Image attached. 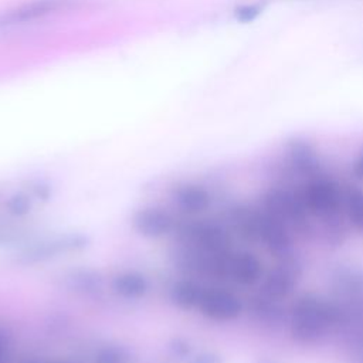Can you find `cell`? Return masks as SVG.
Here are the masks:
<instances>
[{
  "instance_id": "44dd1931",
  "label": "cell",
  "mask_w": 363,
  "mask_h": 363,
  "mask_svg": "<svg viewBox=\"0 0 363 363\" xmlns=\"http://www.w3.org/2000/svg\"><path fill=\"white\" fill-rule=\"evenodd\" d=\"M191 363H223L221 357L214 352H204L199 354Z\"/></svg>"
},
{
  "instance_id": "5b68a950",
  "label": "cell",
  "mask_w": 363,
  "mask_h": 363,
  "mask_svg": "<svg viewBox=\"0 0 363 363\" xmlns=\"http://www.w3.org/2000/svg\"><path fill=\"white\" fill-rule=\"evenodd\" d=\"M196 311L210 320L228 322L242 313L244 303L241 298L227 286L204 285Z\"/></svg>"
},
{
  "instance_id": "d6986e66",
  "label": "cell",
  "mask_w": 363,
  "mask_h": 363,
  "mask_svg": "<svg viewBox=\"0 0 363 363\" xmlns=\"http://www.w3.org/2000/svg\"><path fill=\"white\" fill-rule=\"evenodd\" d=\"M23 235H24V233H21V230H18L17 227H14L11 224L0 223V245L17 242L23 238Z\"/></svg>"
},
{
  "instance_id": "ffe728a7",
  "label": "cell",
  "mask_w": 363,
  "mask_h": 363,
  "mask_svg": "<svg viewBox=\"0 0 363 363\" xmlns=\"http://www.w3.org/2000/svg\"><path fill=\"white\" fill-rule=\"evenodd\" d=\"M11 337L0 329V363H7L11 354Z\"/></svg>"
},
{
  "instance_id": "ba28073f",
  "label": "cell",
  "mask_w": 363,
  "mask_h": 363,
  "mask_svg": "<svg viewBox=\"0 0 363 363\" xmlns=\"http://www.w3.org/2000/svg\"><path fill=\"white\" fill-rule=\"evenodd\" d=\"M299 275L301 269L296 262L291 261L288 255L282 257V259L262 277L261 294L268 298L282 301L294 291Z\"/></svg>"
},
{
  "instance_id": "4fadbf2b",
  "label": "cell",
  "mask_w": 363,
  "mask_h": 363,
  "mask_svg": "<svg viewBox=\"0 0 363 363\" xmlns=\"http://www.w3.org/2000/svg\"><path fill=\"white\" fill-rule=\"evenodd\" d=\"M279 302L281 301H277L259 294L258 296H254L251 299L250 312L257 322L272 326V325L281 323L282 319L285 318L284 309Z\"/></svg>"
},
{
  "instance_id": "9c48e42d",
  "label": "cell",
  "mask_w": 363,
  "mask_h": 363,
  "mask_svg": "<svg viewBox=\"0 0 363 363\" xmlns=\"http://www.w3.org/2000/svg\"><path fill=\"white\" fill-rule=\"evenodd\" d=\"M133 230L145 238H163L173 231L176 233L177 223L173 216L160 207H145L135 213L132 220Z\"/></svg>"
},
{
  "instance_id": "8fae6325",
  "label": "cell",
  "mask_w": 363,
  "mask_h": 363,
  "mask_svg": "<svg viewBox=\"0 0 363 363\" xmlns=\"http://www.w3.org/2000/svg\"><path fill=\"white\" fill-rule=\"evenodd\" d=\"M112 291L125 301H138L149 292V281L140 272L126 271L113 278Z\"/></svg>"
},
{
  "instance_id": "cb8c5ba5",
  "label": "cell",
  "mask_w": 363,
  "mask_h": 363,
  "mask_svg": "<svg viewBox=\"0 0 363 363\" xmlns=\"http://www.w3.org/2000/svg\"><path fill=\"white\" fill-rule=\"evenodd\" d=\"M259 363H277V362H274V360H268V359H265V360H262V362H259Z\"/></svg>"
},
{
  "instance_id": "7402d4cb",
  "label": "cell",
  "mask_w": 363,
  "mask_h": 363,
  "mask_svg": "<svg viewBox=\"0 0 363 363\" xmlns=\"http://www.w3.org/2000/svg\"><path fill=\"white\" fill-rule=\"evenodd\" d=\"M354 173H356L357 177L363 179V155L357 159V162L354 164Z\"/></svg>"
},
{
  "instance_id": "277c9868",
  "label": "cell",
  "mask_w": 363,
  "mask_h": 363,
  "mask_svg": "<svg viewBox=\"0 0 363 363\" xmlns=\"http://www.w3.org/2000/svg\"><path fill=\"white\" fill-rule=\"evenodd\" d=\"M84 0H30L0 13V30L24 26L68 10L79 9Z\"/></svg>"
},
{
  "instance_id": "30bf717a",
  "label": "cell",
  "mask_w": 363,
  "mask_h": 363,
  "mask_svg": "<svg viewBox=\"0 0 363 363\" xmlns=\"http://www.w3.org/2000/svg\"><path fill=\"white\" fill-rule=\"evenodd\" d=\"M173 201L184 216L197 217L210 207L211 197L206 187L194 183H186L176 187Z\"/></svg>"
},
{
  "instance_id": "52a82bcc",
  "label": "cell",
  "mask_w": 363,
  "mask_h": 363,
  "mask_svg": "<svg viewBox=\"0 0 363 363\" xmlns=\"http://www.w3.org/2000/svg\"><path fill=\"white\" fill-rule=\"evenodd\" d=\"M88 240L82 234H64L37 241L21 252V257L28 262H43L58 258L64 254L77 252L86 247Z\"/></svg>"
},
{
  "instance_id": "9a60e30c",
  "label": "cell",
  "mask_w": 363,
  "mask_h": 363,
  "mask_svg": "<svg viewBox=\"0 0 363 363\" xmlns=\"http://www.w3.org/2000/svg\"><path fill=\"white\" fill-rule=\"evenodd\" d=\"M343 211L356 230H363V190L352 186L345 190Z\"/></svg>"
},
{
  "instance_id": "7c38bea8",
  "label": "cell",
  "mask_w": 363,
  "mask_h": 363,
  "mask_svg": "<svg viewBox=\"0 0 363 363\" xmlns=\"http://www.w3.org/2000/svg\"><path fill=\"white\" fill-rule=\"evenodd\" d=\"M203 286L204 284L197 281L194 277L182 278L172 285L170 299L176 308L182 311H196Z\"/></svg>"
},
{
  "instance_id": "5bb4252c",
  "label": "cell",
  "mask_w": 363,
  "mask_h": 363,
  "mask_svg": "<svg viewBox=\"0 0 363 363\" xmlns=\"http://www.w3.org/2000/svg\"><path fill=\"white\" fill-rule=\"evenodd\" d=\"M289 160L298 172L306 174H313L319 167L313 149L303 142H294L289 146Z\"/></svg>"
},
{
  "instance_id": "6da1fadb",
  "label": "cell",
  "mask_w": 363,
  "mask_h": 363,
  "mask_svg": "<svg viewBox=\"0 0 363 363\" xmlns=\"http://www.w3.org/2000/svg\"><path fill=\"white\" fill-rule=\"evenodd\" d=\"M340 318L335 303L316 294H305L291 308L289 333L301 345H313L323 340L339 325Z\"/></svg>"
},
{
  "instance_id": "e0dca14e",
  "label": "cell",
  "mask_w": 363,
  "mask_h": 363,
  "mask_svg": "<svg viewBox=\"0 0 363 363\" xmlns=\"http://www.w3.org/2000/svg\"><path fill=\"white\" fill-rule=\"evenodd\" d=\"M33 206H34L33 199L24 191L14 193L6 200L7 214H10L11 217H16V218H21V217L30 214L33 210Z\"/></svg>"
},
{
  "instance_id": "3957f363",
  "label": "cell",
  "mask_w": 363,
  "mask_h": 363,
  "mask_svg": "<svg viewBox=\"0 0 363 363\" xmlns=\"http://www.w3.org/2000/svg\"><path fill=\"white\" fill-rule=\"evenodd\" d=\"M301 197L308 213L322 220H332L343 210L345 191L335 180L325 176L311 179L305 184Z\"/></svg>"
},
{
  "instance_id": "ac0fdd59",
  "label": "cell",
  "mask_w": 363,
  "mask_h": 363,
  "mask_svg": "<svg viewBox=\"0 0 363 363\" xmlns=\"http://www.w3.org/2000/svg\"><path fill=\"white\" fill-rule=\"evenodd\" d=\"M264 10V4L261 3H250V4H242L235 9L234 16L240 23H250L255 20Z\"/></svg>"
},
{
  "instance_id": "2e32d148",
  "label": "cell",
  "mask_w": 363,
  "mask_h": 363,
  "mask_svg": "<svg viewBox=\"0 0 363 363\" xmlns=\"http://www.w3.org/2000/svg\"><path fill=\"white\" fill-rule=\"evenodd\" d=\"M94 363H129V353L123 346L108 343L99 346L94 354Z\"/></svg>"
},
{
  "instance_id": "603a6c76",
  "label": "cell",
  "mask_w": 363,
  "mask_h": 363,
  "mask_svg": "<svg viewBox=\"0 0 363 363\" xmlns=\"http://www.w3.org/2000/svg\"><path fill=\"white\" fill-rule=\"evenodd\" d=\"M23 363H68V362H62V360H28V362H23Z\"/></svg>"
},
{
  "instance_id": "8992f818",
  "label": "cell",
  "mask_w": 363,
  "mask_h": 363,
  "mask_svg": "<svg viewBox=\"0 0 363 363\" xmlns=\"http://www.w3.org/2000/svg\"><path fill=\"white\" fill-rule=\"evenodd\" d=\"M264 210L281 221L288 230L302 228L306 225L309 216L301 193L296 194L282 187H274L264 196Z\"/></svg>"
},
{
  "instance_id": "7a4b0ae2",
  "label": "cell",
  "mask_w": 363,
  "mask_h": 363,
  "mask_svg": "<svg viewBox=\"0 0 363 363\" xmlns=\"http://www.w3.org/2000/svg\"><path fill=\"white\" fill-rule=\"evenodd\" d=\"M182 244L203 252L217 254L233 248V240L228 230L221 224L208 220H189L176 228Z\"/></svg>"
}]
</instances>
